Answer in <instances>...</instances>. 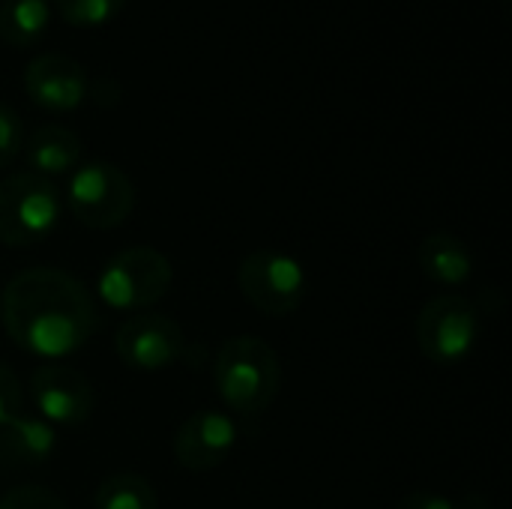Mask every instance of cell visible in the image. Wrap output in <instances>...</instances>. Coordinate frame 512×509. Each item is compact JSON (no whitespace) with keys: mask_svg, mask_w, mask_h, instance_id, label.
I'll return each mask as SVG.
<instances>
[{"mask_svg":"<svg viewBox=\"0 0 512 509\" xmlns=\"http://www.w3.org/2000/svg\"><path fill=\"white\" fill-rule=\"evenodd\" d=\"M126 0H54L60 21L72 27H102L120 15Z\"/></svg>","mask_w":512,"mask_h":509,"instance_id":"17","label":"cell"},{"mask_svg":"<svg viewBox=\"0 0 512 509\" xmlns=\"http://www.w3.org/2000/svg\"><path fill=\"white\" fill-rule=\"evenodd\" d=\"M51 21L48 0H3L0 3V39L12 48L36 45Z\"/></svg>","mask_w":512,"mask_h":509,"instance_id":"15","label":"cell"},{"mask_svg":"<svg viewBox=\"0 0 512 509\" xmlns=\"http://www.w3.org/2000/svg\"><path fill=\"white\" fill-rule=\"evenodd\" d=\"M66 201L72 216L93 231L120 228L135 207L132 180L111 162H87L72 171Z\"/></svg>","mask_w":512,"mask_h":509,"instance_id":"5","label":"cell"},{"mask_svg":"<svg viewBox=\"0 0 512 509\" xmlns=\"http://www.w3.org/2000/svg\"><path fill=\"white\" fill-rule=\"evenodd\" d=\"M396 509H456L450 498H441V495H432V492H411L405 495Z\"/></svg>","mask_w":512,"mask_h":509,"instance_id":"21","label":"cell"},{"mask_svg":"<svg viewBox=\"0 0 512 509\" xmlns=\"http://www.w3.org/2000/svg\"><path fill=\"white\" fill-rule=\"evenodd\" d=\"M87 72L66 54L48 51L27 63L24 90L30 102L51 114H69L87 99Z\"/></svg>","mask_w":512,"mask_h":509,"instance_id":"10","label":"cell"},{"mask_svg":"<svg viewBox=\"0 0 512 509\" xmlns=\"http://www.w3.org/2000/svg\"><path fill=\"white\" fill-rule=\"evenodd\" d=\"M0 321L9 339L42 360L81 351L96 333V303L90 291L57 267L15 273L0 294Z\"/></svg>","mask_w":512,"mask_h":509,"instance_id":"1","label":"cell"},{"mask_svg":"<svg viewBox=\"0 0 512 509\" xmlns=\"http://www.w3.org/2000/svg\"><path fill=\"white\" fill-rule=\"evenodd\" d=\"M27 162L39 177L69 174L81 162V141L63 126H39L27 141Z\"/></svg>","mask_w":512,"mask_h":509,"instance_id":"14","label":"cell"},{"mask_svg":"<svg viewBox=\"0 0 512 509\" xmlns=\"http://www.w3.org/2000/svg\"><path fill=\"white\" fill-rule=\"evenodd\" d=\"M0 509H66V504L42 486H15L0 498Z\"/></svg>","mask_w":512,"mask_h":509,"instance_id":"19","label":"cell"},{"mask_svg":"<svg viewBox=\"0 0 512 509\" xmlns=\"http://www.w3.org/2000/svg\"><path fill=\"white\" fill-rule=\"evenodd\" d=\"M417 348L429 363L459 366L471 357L480 339V315L462 294H441L417 315Z\"/></svg>","mask_w":512,"mask_h":509,"instance_id":"6","label":"cell"},{"mask_svg":"<svg viewBox=\"0 0 512 509\" xmlns=\"http://www.w3.org/2000/svg\"><path fill=\"white\" fill-rule=\"evenodd\" d=\"M18 414H24V387L18 375L6 363H0V426L15 420Z\"/></svg>","mask_w":512,"mask_h":509,"instance_id":"20","label":"cell"},{"mask_svg":"<svg viewBox=\"0 0 512 509\" xmlns=\"http://www.w3.org/2000/svg\"><path fill=\"white\" fill-rule=\"evenodd\" d=\"M237 444V426L222 411H195L174 435V459L186 471L219 468Z\"/></svg>","mask_w":512,"mask_h":509,"instance_id":"11","label":"cell"},{"mask_svg":"<svg viewBox=\"0 0 512 509\" xmlns=\"http://www.w3.org/2000/svg\"><path fill=\"white\" fill-rule=\"evenodd\" d=\"M186 339L183 330L174 318L159 315V312H144L132 315L120 324L114 336V351L117 357L141 372H159L168 369L183 357Z\"/></svg>","mask_w":512,"mask_h":509,"instance_id":"8","label":"cell"},{"mask_svg":"<svg viewBox=\"0 0 512 509\" xmlns=\"http://www.w3.org/2000/svg\"><path fill=\"white\" fill-rule=\"evenodd\" d=\"M417 264L426 279H432L435 285H447V288L465 285L474 273V258L468 246L456 234H447V231H435L420 243Z\"/></svg>","mask_w":512,"mask_h":509,"instance_id":"13","label":"cell"},{"mask_svg":"<svg viewBox=\"0 0 512 509\" xmlns=\"http://www.w3.org/2000/svg\"><path fill=\"white\" fill-rule=\"evenodd\" d=\"M96 509H156V489L141 474H111L93 495Z\"/></svg>","mask_w":512,"mask_h":509,"instance_id":"16","label":"cell"},{"mask_svg":"<svg viewBox=\"0 0 512 509\" xmlns=\"http://www.w3.org/2000/svg\"><path fill=\"white\" fill-rule=\"evenodd\" d=\"M57 450V432L42 417L18 414L0 426V465L33 468L45 465Z\"/></svg>","mask_w":512,"mask_h":509,"instance_id":"12","label":"cell"},{"mask_svg":"<svg viewBox=\"0 0 512 509\" xmlns=\"http://www.w3.org/2000/svg\"><path fill=\"white\" fill-rule=\"evenodd\" d=\"M21 147H24V123L9 105H0V171L18 159Z\"/></svg>","mask_w":512,"mask_h":509,"instance_id":"18","label":"cell"},{"mask_svg":"<svg viewBox=\"0 0 512 509\" xmlns=\"http://www.w3.org/2000/svg\"><path fill=\"white\" fill-rule=\"evenodd\" d=\"M456 509H489V501L480 498V495H465L459 504H453Z\"/></svg>","mask_w":512,"mask_h":509,"instance_id":"22","label":"cell"},{"mask_svg":"<svg viewBox=\"0 0 512 509\" xmlns=\"http://www.w3.org/2000/svg\"><path fill=\"white\" fill-rule=\"evenodd\" d=\"M171 261L153 246H129L117 252L99 273V297L111 309H144L162 300L171 288Z\"/></svg>","mask_w":512,"mask_h":509,"instance_id":"4","label":"cell"},{"mask_svg":"<svg viewBox=\"0 0 512 509\" xmlns=\"http://www.w3.org/2000/svg\"><path fill=\"white\" fill-rule=\"evenodd\" d=\"M237 285L249 300V306H255L261 315L282 318L300 309L309 282L297 258L273 249H258L240 261Z\"/></svg>","mask_w":512,"mask_h":509,"instance_id":"7","label":"cell"},{"mask_svg":"<svg viewBox=\"0 0 512 509\" xmlns=\"http://www.w3.org/2000/svg\"><path fill=\"white\" fill-rule=\"evenodd\" d=\"M30 396L39 417L51 426H81L96 405L87 375L63 363H42L33 369Z\"/></svg>","mask_w":512,"mask_h":509,"instance_id":"9","label":"cell"},{"mask_svg":"<svg viewBox=\"0 0 512 509\" xmlns=\"http://www.w3.org/2000/svg\"><path fill=\"white\" fill-rule=\"evenodd\" d=\"M60 219V192L48 177L33 171L9 174L0 180V243L33 246L45 240Z\"/></svg>","mask_w":512,"mask_h":509,"instance_id":"3","label":"cell"},{"mask_svg":"<svg viewBox=\"0 0 512 509\" xmlns=\"http://www.w3.org/2000/svg\"><path fill=\"white\" fill-rule=\"evenodd\" d=\"M213 384L231 411L255 417L267 411L279 396V354L258 336H234L219 348L213 360Z\"/></svg>","mask_w":512,"mask_h":509,"instance_id":"2","label":"cell"}]
</instances>
